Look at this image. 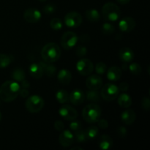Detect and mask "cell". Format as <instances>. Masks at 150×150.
Instances as JSON below:
<instances>
[{
    "mask_svg": "<svg viewBox=\"0 0 150 150\" xmlns=\"http://www.w3.org/2000/svg\"><path fill=\"white\" fill-rule=\"evenodd\" d=\"M62 22L58 18H54L50 21V26L54 30H59L62 28Z\"/></svg>",
    "mask_w": 150,
    "mask_h": 150,
    "instance_id": "d6a6232c",
    "label": "cell"
},
{
    "mask_svg": "<svg viewBox=\"0 0 150 150\" xmlns=\"http://www.w3.org/2000/svg\"><path fill=\"white\" fill-rule=\"evenodd\" d=\"M136 118V113L132 109H126L121 114V120L125 125H132Z\"/></svg>",
    "mask_w": 150,
    "mask_h": 150,
    "instance_id": "e0dca14e",
    "label": "cell"
},
{
    "mask_svg": "<svg viewBox=\"0 0 150 150\" xmlns=\"http://www.w3.org/2000/svg\"><path fill=\"white\" fill-rule=\"evenodd\" d=\"M23 18L29 23H35L40 20L41 13L35 8H29L24 11Z\"/></svg>",
    "mask_w": 150,
    "mask_h": 150,
    "instance_id": "4fadbf2b",
    "label": "cell"
},
{
    "mask_svg": "<svg viewBox=\"0 0 150 150\" xmlns=\"http://www.w3.org/2000/svg\"><path fill=\"white\" fill-rule=\"evenodd\" d=\"M119 57L122 62L129 63L131 62L134 59V53L130 48L125 47L120 50L119 53Z\"/></svg>",
    "mask_w": 150,
    "mask_h": 150,
    "instance_id": "ac0fdd59",
    "label": "cell"
},
{
    "mask_svg": "<svg viewBox=\"0 0 150 150\" xmlns=\"http://www.w3.org/2000/svg\"><path fill=\"white\" fill-rule=\"evenodd\" d=\"M115 30L116 29L114 25H112L110 23H108V22L104 23L102 25V28H101V32L105 35H112V34H114L115 32Z\"/></svg>",
    "mask_w": 150,
    "mask_h": 150,
    "instance_id": "f1b7e54d",
    "label": "cell"
},
{
    "mask_svg": "<svg viewBox=\"0 0 150 150\" xmlns=\"http://www.w3.org/2000/svg\"><path fill=\"white\" fill-rule=\"evenodd\" d=\"M118 88L119 90H121L122 92H126L129 89V84L127 82H122Z\"/></svg>",
    "mask_w": 150,
    "mask_h": 150,
    "instance_id": "7bdbcfd3",
    "label": "cell"
},
{
    "mask_svg": "<svg viewBox=\"0 0 150 150\" xmlns=\"http://www.w3.org/2000/svg\"><path fill=\"white\" fill-rule=\"evenodd\" d=\"M122 77V70L117 66H112L107 71V79L111 81H117Z\"/></svg>",
    "mask_w": 150,
    "mask_h": 150,
    "instance_id": "2e32d148",
    "label": "cell"
},
{
    "mask_svg": "<svg viewBox=\"0 0 150 150\" xmlns=\"http://www.w3.org/2000/svg\"><path fill=\"white\" fill-rule=\"evenodd\" d=\"M21 82V87L22 88H24V89H28V88L29 87V86H30V84H29V82L27 81L26 80H23Z\"/></svg>",
    "mask_w": 150,
    "mask_h": 150,
    "instance_id": "f6af8a7d",
    "label": "cell"
},
{
    "mask_svg": "<svg viewBox=\"0 0 150 150\" xmlns=\"http://www.w3.org/2000/svg\"><path fill=\"white\" fill-rule=\"evenodd\" d=\"M86 87L91 90H98L103 86V80L99 75H91L86 81Z\"/></svg>",
    "mask_w": 150,
    "mask_h": 150,
    "instance_id": "8fae6325",
    "label": "cell"
},
{
    "mask_svg": "<svg viewBox=\"0 0 150 150\" xmlns=\"http://www.w3.org/2000/svg\"><path fill=\"white\" fill-rule=\"evenodd\" d=\"M54 128L58 131H62L64 129V125L61 120H58L54 122Z\"/></svg>",
    "mask_w": 150,
    "mask_h": 150,
    "instance_id": "ab89813d",
    "label": "cell"
},
{
    "mask_svg": "<svg viewBox=\"0 0 150 150\" xmlns=\"http://www.w3.org/2000/svg\"><path fill=\"white\" fill-rule=\"evenodd\" d=\"M59 114L64 120L72 121L78 117V112L75 108L69 105H64L59 110Z\"/></svg>",
    "mask_w": 150,
    "mask_h": 150,
    "instance_id": "30bf717a",
    "label": "cell"
},
{
    "mask_svg": "<svg viewBox=\"0 0 150 150\" xmlns=\"http://www.w3.org/2000/svg\"><path fill=\"white\" fill-rule=\"evenodd\" d=\"M11 63V57L7 54H0V68H4Z\"/></svg>",
    "mask_w": 150,
    "mask_h": 150,
    "instance_id": "f546056e",
    "label": "cell"
},
{
    "mask_svg": "<svg viewBox=\"0 0 150 150\" xmlns=\"http://www.w3.org/2000/svg\"><path fill=\"white\" fill-rule=\"evenodd\" d=\"M98 126H99L100 128L102 129L108 128V122L106 120H104V119H103V120H99L98 121Z\"/></svg>",
    "mask_w": 150,
    "mask_h": 150,
    "instance_id": "b9f144b4",
    "label": "cell"
},
{
    "mask_svg": "<svg viewBox=\"0 0 150 150\" xmlns=\"http://www.w3.org/2000/svg\"><path fill=\"white\" fill-rule=\"evenodd\" d=\"M76 69L81 76H89L94 70V65L92 62L89 59L82 58L79 60L76 64Z\"/></svg>",
    "mask_w": 150,
    "mask_h": 150,
    "instance_id": "52a82bcc",
    "label": "cell"
},
{
    "mask_svg": "<svg viewBox=\"0 0 150 150\" xmlns=\"http://www.w3.org/2000/svg\"><path fill=\"white\" fill-rule=\"evenodd\" d=\"M98 132H99V129L96 126L93 125L88 127L86 130V137H87L88 140H92V139H95L98 136Z\"/></svg>",
    "mask_w": 150,
    "mask_h": 150,
    "instance_id": "83f0119b",
    "label": "cell"
},
{
    "mask_svg": "<svg viewBox=\"0 0 150 150\" xmlns=\"http://www.w3.org/2000/svg\"><path fill=\"white\" fill-rule=\"evenodd\" d=\"M39 64L42 67V70H43V73H45L47 76L48 77H54L57 73V67L50 62H47L42 61L40 62Z\"/></svg>",
    "mask_w": 150,
    "mask_h": 150,
    "instance_id": "ffe728a7",
    "label": "cell"
},
{
    "mask_svg": "<svg viewBox=\"0 0 150 150\" xmlns=\"http://www.w3.org/2000/svg\"><path fill=\"white\" fill-rule=\"evenodd\" d=\"M79 40L82 42V43H87L89 40H90V37L89 35L84 33L80 35V38H79Z\"/></svg>",
    "mask_w": 150,
    "mask_h": 150,
    "instance_id": "60d3db41",
    "label": "cell"
},
{
    "mask_svg": "<svg viewBox=\"0 0 150 150\" xmlns=\"http://www.w3.org/2000/svg\"><path fill=\"white\" fill-rule=\"evenodd\" d=\"M45 105L44 100L39 95L28 97L26 101V108L31 113H38L42 109Z\"/></svg>",
    "mask_w": 150,
    "mask_h": 150,
    "instance_id": "5b68a950",
    "label": "cell"
},
{
    "mask_svg": "<svg viewBox=\"0 0 150 150\" xmlns=\"http://www.w3.org/2000/svg\"><path fill=\"white\" fill-rule=\"evenodd\" d=\"M56 10H57V7L54 4H48L43 7V12L46 15L52 14L56 11Z\"/></svg>",
    "mask_w": 150,
    "mask_h": 150,
    "instance_id": "d590c367",
    "label": "cell"
},
{
    "mask_svg": "<svg viewBox=\"0 0 150 150\" xmlns=\"http://www.w3.org/2000/svg\"><path fill=\"white\" fill-rule=\"evenodd\" d=\"M136 21L131 17H125L120 21L119 27L123 32H130L136 27Z\"/></svg>",
    "mask_w": 150,
    "mask_h": 150,
    "instance_id": "7c38bea8",
    "label": "cell"
},
{
    "mask_svg": "<svg viewBox=\"0 0 150 150\" xmlns=\"http://www.w3.org/2000/svg\"><path fill=\"white\" fill-rule=\"evenodd\" d=\"M38 1H41V2H44V1H47V0H38Z\"/></svg>",
    "mask_w": 150,
    "mask_h": 150,
    "instance_id": "c3c4849f",
    "label": "cell"
},
{
    "mask_svg": "<svg viewBox=\"0 0 150 150\" xmlns=\"http://www.w3.org/2000/svg\"><path fill=\"white\" fill-rule=\"evenodd\" d=\"M141 104H142V108L144 109V111H149L150 100L148 97H144V98H142Z\"/></svg>",
    "mask_w": 150,
    "mask_h": 150,
    "instance_id": "74e56055",
    "label": "cell"
},
{
    "mask_svg": "<svg viewBox=\"0 0 150 150\" xmlns=\"http://www.w3.org/2000/svg\"><path fill=\"white\" fill-rule=\"evenodd\" d=\"M129 70H130V73H132L134 76H139L142 73V67H141L140 64H139L138 63L133 62L129 65Z\"/></svg>",
    "mask_w": 150,
    "mask_h": 150,
    "instance_id": "1f68e13d",
    "label": "cell"
},
{
    "mask_svg": "<svg viewBox=\"0 0 150 150\" xmlns=\"http://www.w3.org/2000/svg\"><path fill=\"white\" fill-rule=\"evenodd\" d=\"M75 138L78 142H81V143H83V142H86L88 140L87 137H86V131L81 130V129L75 132Z\"/></svg>",
    "mask_w": 150,
    "mask_h": 150,
    "instance_id": "4dcf8cb0",
    "label": "cell"
},
{
    "mask_svg": "<svg viewBox=\"0 0 150 150\" xmlns=\"http://www.w3.org/2000/svg\"><path fill=\"white\" fill-rule=\"evenodd\" d=\"M64 23L70 28H77L83 21V18L80 13L77 12H70L65 15L64 18Z\"/></svg>",
    "mask_w": 150,
    "mask_h": 150,
    "instance_id": "9c48e42d",
    "label": "cell"
},
{
    "mask_svg": "<svg viewBox=\"0 0 150 150\" xmlns=\"http://www.w3.org/2000/svg\"><path fill=\"white\" fill-rule=\"evenodd\" d=\"M29 73L34 79H39L43 76V70L39 63H32L29 69Z\"/></svg>",
    "mask_w": 150,
    "mask_h": 150,
    "instance_id": "44dd1931",
    "label": "cell"
},
{
    "mask_svg": "<svg viewBox=\"0 0 150 150\" xmlns=\"http://www.w3.org/2000/svg\"><path fill=\"white\" fill-rule=\"evenodd\" d=\"M56 99L59 103L64 104L69 100V94L64 89H59L56 93Z\"/></svg>",
    "mask_w": 150,
    "mask_h": 150,
    "instance_id": "d4e9b609",
    "label": "cell"
},
{
    "mask_svg": "<svg viewBox=\"0 0 150 150\" xmlns=\"http://www.w3.org/2000/svg\"><path fill=\"white\" fill-rule=\"evenodd\" d=\"M85 93L81 89H75L69 95V100L75 105H79L85 100Z\"/></svg>",
    "mask_w": 150,
    "mask_h": 150,
    "instance_id": "5bb4252c",
    "label": "cell"
},
{
    "mask_svg": "<svg viewBox=\"0 0 150 150\" xmlns=\"http://www.w3.org/2000/svg\"><path fill=\"white\" fill-rule=\"evenodd\" d=\"M78 40L79 38L75 32H67L62 36L60 43L64 49L70 50L76 45Z\"/></svg>",
    "mask_w": 150,
    "mask_h": 150,
    "instance_id": "ba28073f",
    "label": "cell"
},
{
    "mask_svg": "<svg viewBox=\"0 0 150 150\" xmlns=\"http://www.w3.org/2000/svg\"><path fill=\"white\" fill-rule=\"evenodd\" d=\"M25 77H26V75H25V72L23 71V69L16 68L12 72V78L15 81H22L23 80H24Z\"/></svg>",
    "mask_w": 150,
    "mask_h": 150,
    "instance_id": "484cf974",
    "label": "cell"
},
{
    "mask_svg": "<svg viewBox=\"0 0 150 150\" xmlns=\"http://www.w3.org/2000/svg\"><path fill=\"white\" fill-rule=\"evenodd\" d=\"M57 79L59 82L63 85H67L70 83L72 80V74L70 71L66 69L59 70L57 75Z\"/></svg>",
    "mask_w": 150,
    "mask_h": 150,
    "instance_id": "d6986e66",
    "label": "cell"
},
{
    "mask_svg": "<svg viewBox=\"0 0 150 150\" xmlns=\"http://www.w3.org/2000/svg\"><path fill=\"white\" fill-rule=\"evenodd\" d=\"M118 103L122 108H127L132 105V99L129 95L126 93H122L119 95Z\"/></svg>",
    "mask_w": 150,
    "mask_h": 150,
    "instance_id": "603a6c76",
    "label": "cell"
},
{
    "mask_svg": "<svg viewBox=\"0 0 150 150\" xmlns=\"http://www.w3.org/2000/svg\"><path fill=\"white\" fill-rule=\"evenodd\" d=\"M21 86L17 81H7L0 87V99L6 103L14 100L19 95Z\"/></svg>",
    "mask_w": 150,
    "mask_h": 150,
    "instance_id": "6da1fadb",
    "label": "cell"
},
{
    "mask_svg": "<svg viewBox=\"0 0 150 150\" xmlns=\"http://www.w3.org/2000/svg\"><path fill=\"white\" fill-rule=\"evenodd\" d=\"M117 133H118V135L120 137L125 139L127 135V130L124 126H120L117 129Z\"/></svg>",
    "mask_w": 150,
    "mask_h": 150,
    "instance_id": "f35d334b",
    "label": "cell"
},
{
    "mask_svg": "<svg viewBox=\"0 0 150 150\" xmlns=\"http://www.w3.org/2000/svg\"><path fill=\"white\" fill-rule=\"evenodd\" d=\"M85 97L86 99L91 102H98L100 99V94L98 92V90H91L89 89V91H86Z\"/></svg>",
    "mask_w": 150,
    "mask_h": 150,
    "instance_id": "4316f807",
    "label": "cell"
},
{
    "mask_svg": "<svg viewBox=\"0 0 150 150\" xmlns=\"http://www.w3.org/2000/svg\"><path fill=\"white\" fill-rule=\"evenodd\" d=\"M102 15L108 21L114 22L120 18L121 11L117 4L113 2H108L103 6Z\"/></svg>",
    "mask_w": 150,
    "mask_h": 150,
    "instance_id": "277c9868",
    "label": "cell"
},
{
    "mask_svg": "<svg viewBox=\"0 0 150 150\" xmlns=\"http://www.w3.org/2000/svg\"><path fill=\"white\" fill-rule=\"evenodd\" d=\"M1 112H0V122H1Z\"/></svg>",
    "mask_w": 150,
    "mask_h": 150,
    "instance_id": "681fc988",
    "label": "cell"
},
{
    "mask_svg": "<svg viewBox=\"0 0 150 150\" xmlns=\"http://www.w3.org/2000/svg\"><path fill=\"white\" fill-rule=\"evenodd\" d=\"M87 54V48L83 45H79L76 50V54L77 57L82 58V57H85Z\"/></svg>",
    "mask_w": 150,
    "mask_h": 150,
    "instance_id": "e575fe53",
    "label": "cell"
},
{
    "mask_svg": "<svg viewBox=\"0 0 150 150\" xmlns=\"http://www.w3.org/2000/svg\"><path fill=\"white\" fill-rule=\"evenodd\" d=\"M119 88L113 83H106L101 89L100 97L106 101H113L118 97Z\"/></svg>",
    "mask_w": 150,
    "mask_h": 150,
    "instance_id": "8992f818",
    "label": "cell"
},
{
    "mask_svg": "<svg viewBox=\"0 0 150 150\" xmlns=\"http://www.w3.org/2000/svg\"><path fill=\"white\" fill-rule=\"evenodd\" d=\"M0 103H1V100H0Z\"/></svg>",
    "mask_w": 150,
    "mask_h": 150,
    "instance_id": "f907efd6",
    "label": "cell"
},
{
    "mask_svg": "<svg viewBox=\"0 0 150 150\" xmlns=\"http://www.w3.org/2000/svg\"><path fill=\"white\" fill-rule=\"evenodd\" d=\"M70 128L72 131L75 133V132L78 131V130L81 128V123L78 121V120H72L71 122L70 123Z\"/></svg>",
    "mask_w": 150,
    "mask_h": 150,
    "instance_id": "8d00e7d4",
    "label": "cell"
},
{
    "mask_svg": "<svg viewBox=\"0 0 150 150\" xmlns=\"http://www.w3.org/2000/svg\"><path fill=\"white\" fill-rule=\"evenodd\" d=\"M76 149L82 150V149H83V148L79 147V146H76V147H73V148H72V149H71V150H76Z\"/></svg>",
    "mask_w": 150,
    "mask_h": 150,
    "instance_id": "7dc6e473",
    "label": "cell"
},
{
    "mask_svg": "<svg viewBox=\"0 0 150 150\" xmlns=\"http://www.w3.org/2000/svg\"><path fill=\"white\" fill-rule=\"evenodd\" d=\"M99 147L103 150H107L111 149L113 146V140L109 136L102 135L98 140Z\"/></svg>",
    "mask_w": 150,
    "mask_h": 150,
    "instance_id": "7402d4cb",
    "label": "cell"
},
{
    "mask_svg": "<svg viewBox=\"0 0 150 150\" xmlns=\"http://www.w3.org/2000/svg\"><path fill=\"white\" fill-rule=\"evenodd\" d=\"M94 68H95V72H96L97 74L103 75L107 70V66L104 62H100L97 63L95 67H94Z\"/></svg>",
    "mask_w": 150,
    "mask_h": 150,
    "instance_id": "836d02e7",
    "label": "cell"
},
{
    "mask_svg": "<svg viewBox=\"0 0 150 150\" xmlns=\"http://www.w3.org/2000/svg\"><path fill=\"white\" fill-rule=\"evenodd\" d=\"M102 114L101 108L98 105L91 103L84 107L82 111V116L83 120L88 123L98 122Z\"/></svg>",
    "mask_w": 150,
    "mask_h": 150,
    "instance_id": "3957f363",
    "label": "cell"
},
{
    "mask_svg": "<svg viewBox=\"0 0 150 150\" xmlns=\"http://www.w3.org/2000/svg\"><path fill=\"white\" fill-rule=\"evenodd\" d=\"M61 48L57 43L49 42L43 46L41 51V57L43 61L53 63L61 57Z\"/></svg>",
    "mask_w": 150,
    "mask_h": 150,
    "instance_id": "7a4b0ae2",
    "label": "cell"
},
{
    "mask_svg": "<svg viewBox=\"0 0 150 150\" xmlns=\"http://www.w3.org/2000/svg\"><path fill=\"white\" fill-rule=\"evenodd\" d=\"M85 17L90 22H98L100 18V15L95 9H89L85 12Z\"/></svg>",
    "mask_w": 150,
    "mask_h": 150,
    "instance_id": "cb8c5ba5",
    "label": "cell"
},
{
    "mask_svg": "<svg viewBox=\"0 0 150 150\" xmlns=\"http://www.w3.org/2000/svg\"><path fill=\"white\" fill-rule=\"evenodd\" d=\"M74 141V135L70 130H64L59 135V142L63 147H69L71 146Z\"/></svg>",
    "mask_w": 150,
    "mask_h": 150,
    "instance_id": "9a60e30c",
    "label": "cell"
},
{
    "mask_svg": "<svg viewBox=\"0 0 150 150\" xmlns=\"http://www.w3.org/2000/svg\"><path fill=\"white\" fill-rule=\"evenodd\" d=\"M117 1H118L119 3H120V4H127L130 0H117Z\"/></svg>",
    "mask_w": 150,
    "mask_h": 150,
    "instance_id": "bcb514c9",
    "label": "cell"
},
{
    "mask_svg": "<svg viewBox=\"0 0 150 150\" xmlns=\"http://www.w3.org/2000/svg\"><path fill=\"white\" fill-rule=\"evenodd\" d=\"M29 92L27 90V89H24V88H23L22 89H20V92H19V95L23 98H28L29 97Z\"/></svg>",
    "mask_w": 150,
    "mask_h": 150,
    "instance_id": "ee69618b",
    "label": "cell"
}]
</instances>
